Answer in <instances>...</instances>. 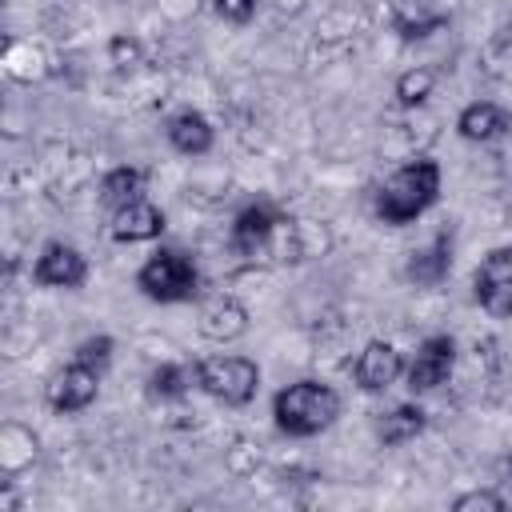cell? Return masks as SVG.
<instances>
[{"instance_id": "cell-4", "label": "cell", "mask_w": 512, "mask_h": 512, "mask_svg": "<svg viewBox=\"0 0 512 512\" xmlns=\"http://www.w3.org/2000/svg\"><path fill=\"white\" fill-rule=\"evenodd\" d=\"M192 372H196V388L228 408L252 404V396L260 388V364L248 356H200L192 364Z\"/></svg>"}, {"instance_id": "cell-13", "label": "cell", "mask_w": 512, "mask_h": 512, "mask_svg": "<svg viewBox=\"0 0 512 512\" xmlns=\"http://www.w3.org/2000/svg\"><path fill=\"white\" fill-rule=\"evenodd\" d=\"M452 272V232H436L424 248L408 252V264H404V276L416 284V288H436L444 284Z\"/></svg>"}, {"instance_id": "cell-1", "label": "cell", "mask_w": 512, "mask_h": 512, "mask_svg": "<svg viewBox=\"0 0 512 512\" xmlns=\"http://www.w3.org/2000/svg\"><path fill=\"white\" fill-rule=\"evenodd\" d=\"M440 184H444V172L432 156H416L408 164H400L392 176H384V184L376 188V220L400 228V224H412L416 216H424L436 200H440Z\"/></svg>"}, {"instance_id": "cell-19", "label": "cell", "mask_w": 512, "mask_h": 512, "mask_svg": "<svg viewBox=\"0 0 512 512\" xmlns=\"http://www.w3.org/2000/svg\"><path fill=\"white\" fill-rule=\"evenodd\" d=\"M432 88H436V68L416 64V68H408V72L396 76V104L400 108H420L432 96Z\"/></svg>"}, {"instance_id": "cell-16", "label": "cell", "mask_w": 512, "mask_h": 512, "mask_svg": "<svg viewBox=\"0 0 512 512\" xmlns=\"http://www.w3.org/2000/svg\"><path fill=\"white\" fill-rule=\"evenodd\" d=\"M424 428H428V412H424L420 404H396V408L380 412V420H376V440H380L384 448H400V444L416 440Z\"/></svg>"}, {"instance_id": "cell-15", "label": "cell", "mask_w": 512, "mask_h": 512, "mask_svg": "<svg viewBox=\"0 0 512 512\" xmlns=\"http://www.w3.org/2000/svg\"><path fill=\"white\" fill-rule=\"evenodd\" d=\"M164 136H168V144H172L180 156H208L212 144H216L212 120H208L204 112H196V108L172 112L168 124H164Z\"/></svg>"}, {"instance_id": "cell-5", "label": "cell", "mask_w": 512, "mask_h": 512, "mask_svg": "<svg viewBox=\"0 0 512 512\" xmlns=\"http://www.w3.org/2000/svg\"><path fill=\"white\" fill-rule=\"evenodd\" d=\"M472 296L476 304L496 316V320H512V244L492 248L472 276Z\"/></svg>"}, {"instance_id": "cell-7", "label": "cell", "mask_w": 512, "mask_h": 512, "mask_svg": "<svg viewBox=\"0 0 512 512\" xmlns=\"http://www.w3.org/2000/svg\"><path fill=\"white\" fill-rule=\"evenodd\" d=\"M100 376H104L100 368H92V364L72 356V364L52 372V380L44 384V404L52 412H84L100 392Z\"/></svg>"}, {"instance_id": "cell-20", "label": "cell", "mask_w": 512, "mask_h": 512, "mask_svg": "<svg viewBox=\"0 0 512 512\" xmlns=\"http://www.w3.org/2000/svg\"><path fill=\"white\" fill-rule=\"evenodd\" d=\"M108 60H112L116 72H132V68L144 60V44H140L136 36H128V32H116V36L108 40Z\"/></svg>"}, {"instance_id": "cell-10", "label": "cell", "mask_w": 512, "mask_h": 512, "mask_svg": "<svg viewBox=\"0 0 512 512\" xmlns=\"http://www.w3.org/2000/svg\"><path fill=\"white\" fill-rule=\"evenodd\" d=\"M352 376L364 392H388L400 376H404V356L396 344L388 340H368L352 364Z\"/></svg>"}, {"instance_id": "cell-23", "label": "cell", "mask_w": 512, "mask_h": 512, "mask_svg": "<svg viewBox=\"0 0 512 512\" xmlns=\"http://www.w3.org/2000/svg\"><path fill=\"white\" fill-rule=\"evenodd\" d=\"M212 12H216L224 24L244 28V24L256 16V0H212Z\"/></svg>"}, {"instance_id": "cell-6", "label": "cell", "mask_w": 512, "mask_h": 512, "mask_svg": "<svg viewBox=\"0 0 512 512\" xmlns=\"http://www.w3.org/2000/svg\"><path fill=\"white\" fill-rule=\"evenodd\" d=\"M456 368V340L448 332H436V336H424L416 356L404 364V380H408V392L412 396H424V392H436L440 384H448Z\"/></svg>"}, {"instance_id": "cell-22", "label": "cell", "mask_w": 512, "mask_h": 512, "mask_svg": "<svg viewBox=\"0 0 512 512\" xmlns=\"http://www.w3.org/2000/svg\"><path fill=\"white\" fill-rule=\"evenodd\" d=\"M504 504H508V500H504L500 492H492V488H476V492H464V496L452 500L456 512H500Z\"/></svg>"}, {"instance_id": "cell-8", "label": "cell", "mask_w": 512, "mask_h": 512, "mask_svg": "<svg viewBox=\"0 0 512 512\" xmlns=\"http://www.w3.org/2000/svg\"><path fill=\"white\" fill-rule=\"evenodd\" d=\"M32 280L44 288H80L88 280V256L76 244L48 240L32 264Z\"/></svg>"}, {"instance_id": "cell-18", "label": "cell", "mask_w": 512, "mask_h": 512, "mask_svg": "<svg viewBox=\"0 0 512 512\" xmlns=\"http://www.w3.org/2000/svg\"><path fill=\"white\" fill-rule=\"evenodd\" d=\"M196 372L184 368V364H160L148 372V396L152 400H180L188 388H192Z\"/></svg>"}, {"instance_id": "cell-9", "label": "cell", "mask_w": 512, "mask_h": 512, "mask_svg": "<svg viewBox=\"0 0 512 512\" xmlns=\"http://www.w3.org/2000/svg\"><path fill=\"white\" fill-rule=\"evenodd\" d=\"M196 332L212 344H232L248 332V308L228 292L204 296L200 308H196Z\"/></svg>"}, {"instance_id": "cell-21", "label": "cell", "mask_w": 512, "mask_h": 512, "mask_svg": "<svg viewBox=\"0 0 512 512\" xmlns=\"http://www.w3.org/2000/svg\"><path fill=\"white\" fill-rule=\"evenodd\" d=\"M112 348H116V340L100 332V336H88V340L76 344V360H84V364H92V368L104 372V368L112 364Z\"/></svg>"}, {"instance_id": "cell-14", "label": "cell", "mask_w": 512, "mask_h": 512, "mask_svg": "<svg viewBox=\"0 0 512 512\" xmlns=\"http://www.w3.org/2000/svg\"><path fill=\"white\" fill-rule=\"evenodd\" d=\"M508 128H512V112L500 108L496 100H472V104H464L460 116H456V132H460V140H468V144H492V140H500Z\"/></svg>"}, {"instance_id": "cell-17", "label": "cell", "mask_w": 512, "mask_h": 512, "mask_svg": "<svg viewBox=\"0 0 512 512\" xmlns=\"http://www.w3.org/2000/svg\"><path fill=\"white\" fill-rule=\"evenodd\" d=\"M140 196H144V168L120 164V168H108L104 172V180H100V204L108 212H120L124 204H132Z\"/></svg>"}, {"instance_id": "cell-3", "label": "cell", "mask_w": 512, "mask_h": 512, "mask_svg": "<svg viewBox=\"0 0 512 512\" xmlns=\"http://www.w3.org/2000/svg\"><path fill=\"white\" fill-rule=\"evenodd\" d=\"M136 288L152 304H188V300L200 296V268L184 248H168L164 244L140 264Z\"/></svg>"}, {"instance_id": "cell-12", "label": "cell", "mask_w": 512, "mask_h": 512, "mask_svg": "<svg viewBox=\"0 0 512 512\" xmlns=\"http://www.w3.org/2000/svg\"><path fill=\"white\" fill-rule=\"evenodd\" d=\"M164 212L152 204V200H132L124 204L120 212H112V240L116 244H144V240H160L164 236Z\"/></svg>"}, {"instance_id": "cell-2", "label": "cell", "mask_w": 512, "mask_h": 512, "mask_svg": "<svg viewBox=\"0 0 512 512\" xmlns=\"http://www.w3.org/2000/svg\"><path fill=\"white\" fill-rule=\"evenodd\" d=\"M340 408H344V400L332 384L296 380L272 396V424H276V432H284L292 440H308V436H320L324 428H332Z\"/></svg>"}, {"instance_id": "cell-11", "label": "cell", "mask_w": 512, "mask_h": 512, "mask_svg": "<svg viewBox=\"0 0 512 512\" xmlns=\"http://www.w3.org/2000/svg\"><path fill=\"white\" fill-rule=\"evenodd\" d=\"M280 216L284 212H276L272 204H248V208H240L236 212V220H232V252H240V256H256V252H268V244H272V236H276V224H280Z\"/></svg>"}]
</instances>
